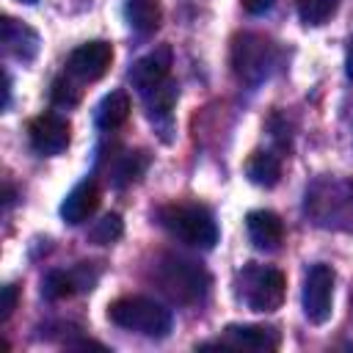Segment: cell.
I'll return each mask as SVG.
<instances>
[{
	"mask_svg": "<svg viewBox=\"0 0 353 353\" xmlns=\"http://www.w3.org/2000/svg\"><path fill=\"white\" fill-rule=\"evenodd\" d=\"M157 221L163 229L185 245L193 248H212L218 243V226L207 207L190 201H174L157 210Z\"/></svg>",
	"mask_w": 353,
	"mask_h": 353,
	"instance_id": "6da1fadb",
	"label": "cell"
},
{
	"mask_svg": "<svg viewBox=\"0 0 353 353\" xmlns=\"http://www.w3.org/2000/svg\"><path fill=\"white\" fill-rule=\"evenodd\" d=\"M108 317L110 323H116L124 331H135L143 336H165L171 331V312L165 306H160L152 298L143 295H124L119 301H113L108 306Z\"/></svg>",
	"mask_w": 353,
	"mask_h": 353,
	"instance_id": "7a4b0ae2",
	"label": "cell"
},
{
	"mask_svg": "<svg viewBox=\"0 0 353 353\" xmlns=\"http://www.w3.org/2000/svg\"><path fill=\"white\" fill-rule=\"evenodd\" d=\"M306 210L320 226L353 232V185L342 179L317 182L306 193Z\"/></svg>",
	"mask_w": 353,
	"mask_h": 353,
	"instance_id": "3957f363",
	"label": "cell"
},
{
	"mask_svg": "<svg viewBox=\"0 0 353 353\" xmlns=\"http://www.w3.org/2000/svg\"><path fill=\"white\" fill-rule=\"evenodd\" d=\"M284 273L265 265H245L240 273V298L251 312H273L284 301Z\"/></svg>",
	"mask_w": 353,
	"mask_h": 353,
	"instance_id": "277c9868",
	"label": "cell"
},
{
	"mask_svg": "<svg viewBox=\"0 0 353 353\" xmlns=\"http://www.w3.org/2000/svg\"><path fill=\"white\" fill-rule=\"evenodd\" d=\"M334 270L331 265H312L303 281V314L309 323L323 325L334 309Z\"/></svg>",
	"mask_w": 353,
	"mask_h": 353,
	"instance_id": "5b68a950",
	"label": "cell"
},
{
	"mask_svg": "<svg viewBox=\"0 0 353 353\" xmlns=\"http://www.w3.org/2000/svg\"><path fill=\"white\" fill-rule=\"evenodd\" d=\"M273 61L270 44L256 33H240L232 44V66L245 83H259Z\"/></svg>",
	"mask_w": 353,
	"mask_h": 353,
	"instance_id": "8992f818",
	"label": "cell"
},
{
	"mask_svg": "<svg viewBox=\"0 0 353 353\" xmlns=\"http://www.w3.org/2000/svg\"><path fill=\"white\" fill-rule=\"evenodd\" d=\"M160 284L163 290L176 298V301H199L207 292V273L185 259H165V265L160 268Z\"/></svg>",
	"mask_w": 353,
	"mask_h": 353,
	"instance_id": "52a82bcc",
	"label": "cell"
},
{
	"mask_svg": "<svg viewBox=\"0 0 353 353\" xmlns=\"http://www.w3.org/2000/svg\"><path fill=\"white\" fill-rule=\"evenodd\" d=\"M28 138H30V146L44 154V157H52V154H61L66 146H69V138H72V127L63 116L58 113H41L36 119H30L28 124Z\"/></svg>",
	"mask_w": 353,
	"mask_h": 353,
	"instance_id": "ba28073f",
	"label": "cell"
},
{
	"mask_svg": "<svg viewBox=\"0 0 353 353\" xmlns=\"http://www.w3.org/2000/svg\"><path fill=\"white\" fill-rule=\"evenodd\" d=\"M110 61H113V47L102 39H94V41H85L72 50L66 69L72 77H77L83 83H94L110 69Z\"/></svg>",
	"mask_w": 353,
	"mask_h": 353,
	"instance_id": "9c48e42d",
	"label": "cell"
},
{
	"mask_svg": "<svg viewBox=\"0 0 353 353\" xmlns=\"http://www.w3.org/2000/svg\"><path fill=\"white\" fill-rule=\"evenodd\" d=\"M168 72H171V47L163 44V47L146 52L143 58H138V61L132 63L130 80H132V85H135L143 97H149V94L157 91L160 85H165Z\"/></svg>",
	"mask_w": 353,
	"mask_h": 353,
	"instance_id": "30bf717a",
	"label": "cell"
},
{
	"mask_svg": "<svg viewBox=\"0 0 353 353\" xmlns=\"http://www.w3.org/2000/svg\"><path fill=\"white\" fill-rule=\"evenodd\" d=\"M223 345L234 350H276L281 345V336L270 325H226L223 328Z\"/></svg>",
	"mask_w": 353,
	"mask_h": 353,
	"instance_id": "8fae6325",
	"label": "cell"
},
{
	"mask_svg": "<svg viewBox=\"0 0 353 353\" xmlns=\"http://www.w3.org/2000/svg\"><path fill=\"white\" fill-rule=\"evenodd\" d=\"M97 207H99V185H97L94 179H83V182H77V185L66 193V199L61 201V218H63L66 223L77 226V223H83L85 218H91V215L97 212Z\"/></svg>",
	"mask_w": 353,
	"mask_h": 353,
	"instance_id": "7c38bea8",
	"label": "cell"
},
{
	"mask_svg": "<svg viewBox=\"0 0 353 353\" xmlns=\"http://www.w3.org/2000/svg\"><path fill=\"white\" fill-rule=\"evenodd\" d=\"M245 232H248V240L262 251H273L284 240V223L270 210H251L245 215Z\"/></svg>",
	"mask_w": 353,
	"mask_h": 353,
	"instance_id": "4fadbf2b",
	"label": "cell"
},
{
	"mask_svg": "<svg viewBox=\"0 0 353 353\" xmlns=\"http://www.w3.org/2000/svg\"><path fill=\"white\" fill-rule=\"evenodd\" d=\"M0 41H3L6 52L19 58V61H33L36 52H39L36 30L28 28L25 22L14 19V17H3V22H0Z\"/></svg>",
	"mask_w": 353,
	"mask_h": 353,
	"instance_id": "5bb4252c",
	"label": "cell"
},
{
	"mask_svg": "<svg viewBox=\"0 0 353 353\" xmlns=\"http://www.w3.org/2000/svg\"><path fill=\"white\" fill-rule=\"evenodd\" d=\"M130 110H132V105H130L127 91L116 88V91L105 94L102 102L97 105V127H102V130H116V127H121V124L130 119Z\"/></svg>",
	"mask_w": 353,
	"mask_h": 353,
	"instance_id": "9a60e30c",
	"label": "cell"
},
{
	"mask_svg": "<svg viewBox=\"0 0 353 353\" xmlns=\"http://www.w3.org/2000/svg\"><path fill=\"white\" fill-rule=\"evenodd\" d=\"M245 176L259 188H273L281 179V157L273 152H254L245 160Z\"/></svg>",
	"mask_w": 353,
	"mask_h": 353,
	"instance_id": "2e32d148",
	"label": "cell"
},
{
	"mask_svg": "<svg viewBox=\"0 0 353 353\" xmlns=\"http://www.w3.org/2000/svg\"><path fill=\"white\" fill-rule=\"evenodd\" d=\"M124 17H127V22H130L132 30H138V33H154L160 28L163 8H160V0H127Z\"/></svg>",
	"mask_w": 353,
	"mask_h": 353,
	"instance_id": "e0dca14e",
	"label": "cell"
},
{
	"mask_svg": "<svg viewBox=\"0 0 353 353\" xmlns=\"http://www.w3.org/2000/svg\"><path fill=\"white\" fill-rule=\"evenodd\" d=\"M336 3H339V0H295L301 22H303V25H312V28L325 25V22L334 17Z\"/></svg>",
	"mask_w": 353,
	"mask_h": 353,
	"instance_id": "ac0fdd59",
	"label": "cell"
},
{
	"mask_svg": "<svg viewBox=\"0 0 353 353\" xmlns=\"http://www.w3.org/2000/svg\"><path fill=\"white\" fill-rule=\"evenodd\" d=\"M77 290H80V287H77L74 270H69V273L52 270V273H47V279L41 281V292H44V298H50V301L66 298V295H72V292H77Z\"/></svg>",
	"mask_w": 353,
	"mask_h": 353,
	"instance_id": "d6986e66",
	"label": "cell"
},
{
	"mask_svg": "<svg viewBox=\"0 0 353 353\" xmlns=\"http://www.w3.org/2000/svg\"><path fill=\"white\" fill-rule=\"evenodd\" d=\"M121 232H124L121 218H119L116 212H110V215L99 218V221L88 229V240L97 243V245H110V243H116V240L121 237Z\"/></svg>",
	"mask_w": 353,
	"mask_h": 353,
	"instance_id": "ffe728a7",
	"label": "cell"
},
{
	"mask_svg": "<svg viewBox=\"0 0 353 353\" xmlns=\"http://www.w3.org/2000/svg\"><path fill=\"white\" fill-rule=\"evenodd\" d=\"M80 99V88H74L69 80H55L52 83V102L55 105H74Z\"/></svg>",
	"mask_w": 353,
	"mask_h": 353,
	"instance_id": "44dd1931",
	"label": "cell"
},
{
	"mask_svg": "<svg viewBox=\"0 0 353 353\" xmlns=\"http://www.w3.org/2000/svg\"><path fill=\"white\" fill-rule=\"evenodd\" d=\"M17 298H19L17 284H6V287H3V301H0V320H3V323L14 314V309H17Z\"/></svg>",
	"mask_w": 353,
	"mask_h": 353,
	"instance_id": "7402d4cb",
	"label": "cell"
},
{
	"mask_svg": "<svg viewBox=\"0 0 353 353\" xmlns=\"http://www.w3.org/2000/svg\"><path fill=\"white\" fill-rule=\"evenodd\" d=\"M240 3H243V8L248 14H265L273 6V0H240Z\"/></svg>",
	"mask_w": 353,
	"mask_h": 353,
	"instance_id": "603a6c76",
	"label": "cell"
},
{
	"mask_svg": "<svg viewBox=\"0 0 353 353\" xmlns=\"http://www.w3.org/2000/svg\"><path fill=\"white\" fill-rule=\"evenodd\" d=\"M345 72H347V77L353 80V39H350V47H347V58H345Z\"/></svg>",
	"mask_w": 353,
	"mask_h": 353,
	"instance_id": "cb8c5ba5",
	"label": "cell"
},
{
	"mask_svg": "<svg viewBox=\"0 0 353 353\" xmlns=\"http://www.w3.org/2000/svg\"><path fill=\"white\" fill-rule=\"evenodd\" d=\"M19 3H36V0H19Z\"/></svg>",
	"mask_w": 353,
	"mask_h": 353,
	"instance_id": "d4e9b609",
	"label": "cell"
}]
</instances>
